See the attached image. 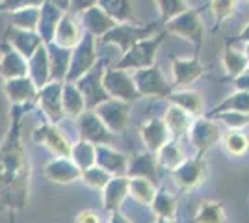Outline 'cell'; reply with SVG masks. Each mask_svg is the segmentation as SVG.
Masks as SVG:
<instances>
[{
    "label": "cell",
    "instance_id": "obj_25",
    "mask_svg": "<svg viewBox=\"0 0 249 223\" xmlns=\"http://www.w3.org/2000/svg\"><path fill=\"white\" fill-rule=\"evenodd\" d=\"M128 195V177H112L103 190V208L106 212L121 210Z\"/></svg>",
    "mask_w": 249,
    "mask_h": 223
},
{
    "label": "cell",
    "instance_id": "obj_30",
    "mask_svg": "<svg viewBox=\"0 0 249 223\" xmlns=\"http://www.w3.org/2000/svg\"><path fill=\"white\" fill-rule=\"evenodd\" d=\"M62 103H63V114H65V117L67 119H73V121L82 112L88 110L82 91L78 89V86L74 84V82H63Z\"/></svg>",
    "mask_w": 249,
    "mask_h": 223
},
{
    "label": "cell",
    "instance_id": "obj_19",
    "mask_svg": "<svg viewBox=\"0 0 249 223\" xmlns=\"http://www.w3.org/2000/svg\"><path fill=\"white\" fill-rule=\"evenodd\" d=\"M162 170L158 164V156L156 153L151 151H142V153H134L132 156H128V171L126 177H142V179H149L158 186L160 175L158 171Z\"/></svg>",
    "mask_w": 249,
    "mask_h": 223
},
{
    "label": "cell",
    "instance_id": "obj_47",
    "mask_svg": "<svg viewBox=\"0 0 249 223\" xmlns=\"http://www.w3.org/2000/svg\"><path fill=\"white\" fill-rule=\"evenodd\" d=\"M99 4V0H71V6H69V13L73 15H80L82 11L89 10Z\"/></svg>",
    "mask_w": 249,
    "mask_h": 223
},
{
    "label": "cell",
    "instance_id": "obj_46",
    "mask_svg": "<svg viewBox=\"0 0 249 223\" xmlns=\"http://www.w3.org/2000/svg\"><path fill=\"white\" fill-rule=\"evenodd\" d=\"M45 0H0V11H11L22 10V8H39L43 6Z\"/></svg>",
    "mask_w": 249,
    "mask_h": 223
},
{
    "label": "cell",
    "instance_id": "obj_24",
    "mask_svg": "<svg viewBox=\"0 0 249 223\" xmlns=\"http://www.w3.org/2000/svg\"><path fill=\"white\" fill-rule=\"evenodd\" d=\"M28 76L32 82L41 89L52 80L51 76V58H49V49L47 45H41L36 52L28 58Z\"/></svg>",
    "mask_w": 249,
    "mask_h": 223
},
{
    "label": "cell",
    "instance_id": "obj_27",
    "mask_svg": "<svg viewBox=\"0 0 249 223\" xmlns=\"http://www.w3.org/2000/svg\"><path fill=\"white\" fill-rule=\"evenodd\" d=\"M65 11L60 10L58 6H54L52 2L45 0L41 6V13H39V22H37V30L36 32L41 35V39L45 45L54 41V34L58 28V22L62 21Z\"/></svg>",
    "mask_w": 249,
    "mask_h": 223
},
{
    "label": "cell",
    "instance_id": "obj_57",
    "mask_svg": "<svg viewBox=\"0 0 249 223\" xmlns=\"http://www.w3.org/2000/svg\"><path fill=\"white\" fill-rule=\"evenodd\" d=\"M248 71H249V69H248Z\"/></svg>",
    "mask_w": 249,
    "mask_h": 223
},
{
    "label": "cell",
    "instance_id": "obj_54",
    "mask_svg": "<svg viewBox=\"0 0 249 223\" xmlns=\"http://www.w3.org/2000/svg\"><path fill=\"white\" fill-rule=\"evenodd\" d=\"M244 54L248 56V60H249V41H248V45H246V51H244Z\"/></svg>",
    "mask_w": 249,
    "mask_h": 223
},
{
    "label": "cell",
    "instance_id": "obj_44",
    "mask_svg": "<svg viewBox=\"0 0 249 223\" xmlns=\"http://www.w3.org/2000/svg\"><path fill=\"white\" fill-rule=\"evenodd\" d=\"M207 117H214L216 121L223 123L225 127L229 128H242L249 125V114H244V112H234V110H225V112H218V114H212V116Z\"/></svg>",
    "mask_w": 249,
    "mask_h": 223
},
{
    "label": "cell",
    "instance_id": "obj_55",
    "mask_svg": "<svg viewBox=\"0 0 249 223\" xmlns=\"http://www.w3.org/2000/svg\"><path fill=\"white\" fill-rule=\"evenodd\" d=\"M10 223H13V220H11V222H10Z\"/></svg>",
    "mask_w": 249,
    "mask_h": 223
},
{
    "label": "cell",
    "instance_id": "obj_34",
    "mask_svg": "<svg viewBox=\"0 0 249 223\" xmlns=\"http://www.w3.org/2000/svg\"><path fill=\"white\" fill-rule=\"evenodd\" d=\"M156 188L155 182L149 179H142V177H128V193L136 203L143 205V206H151V203L155 199Z\"/></svg>",
    "mask_w": 249,
    "mask_h": 223
},
{
    "label": "cell",
    "instance_id": "obj_38",
    "mask_svg": "<svg viewBox=\"0 0 249 223\" xmlns=\"http://www.w3.org/2000/svg\"><path fill=\"white\" fill-rule=\"evenodd\" d=\"M151 210L158 220H175L177 197L167 190H158L151 203Z\"/></svg>",
    "mask_w": 249,
    "mask_h": 223
},
{
    "label": "cell",
    "instance_id": "obj_29",
    "mask_svg": "<svg viewBox=\"0 0 249 223\" xmlns=\"http://www.w3.org/2000/svg\"><path fill=\"white\" fill-rule=\"evenodd\" d=\"M162 119L166 121L171 138L180 139L182 136H188L190 127H192V123H194L196 117H192L186 110H182L180 106H177V104H171V103H169V106H167L166 114H164Z\"/></svg>",
    "mask_w": 249,
    "mask_h": 223
},
{
    "label": "cell",
    "instance_id": "obj_28",
    "mask_svg": "<svg viewBox=\"0 0 249 223\" xmlns=\"http://www.w3.org/2000/svg\"><path fill=\"white\" fill-rule=\"evenodd\" d=\"M167 101L171 104H177L182 110H186L192 117H201L205 116V103H203V97L196 89H190V87H178L173 89L171 95L167 97Z\"/></svg>",
    "mask_w": 249,
    "mask_h": 223
},
{
    "label": "cell",
    "instance_id": "obj_33",
    "mask_svg": "<svg viewBox=\"0 0 249 223\" xmlns=\"http://www.w3.org/2000/svg\"><path fill=\"white\" fill-rule=\"evenodd\" d=\"M221 64H223L225 73H227L231 78H236V76L244 74L249 69L248 56H246L244 52H240V51H236V49H232L231 43H227L225 49H223Z\"/></svg>",
    "mask_w": 249,
    "mask_h": 223
},
{
    "label": "cell",
    "instance_id": "obj_17",
    "mask_svg": "<svg viewBox=\"0 0 249 223\" xmlns=\"http://www.w3.org/2000/svg\"><path fill=\"white\" fill-rule=\"evenodd\" d=\"M45 177L54 184L67 186V184L80 181L82 170L69 156H54L45 166Z\"/></svg>",
    "mask_w": 249,
    "mask_h": 223
},
{
    "label": "cell",
    "instance_id": "obj_1",
    "mask_svg": "<svg viewBox=\"0 0 249 223\" xmlns=\"http://www.w3.org/2000/svg\"><path fill=\"white\" fill-rule=\"evenodd\" d=\"M32 104L11 106L10 127L0 141V208L22 210L30 201L32 164L22 143V119Z\"/></svg>",
    "mask_w": 249,
    "mask_h": 223
},
{
    "label": "cell",
    "instance_id": "obj_53",
    "mask_svg": "<svg viewBox=\"0 0 249 223\" xmlns=\"http://www.w3.org/2000/svg\"><path fill=\"white\" fill-rule=\"evenodd\" d=\"M155 223H175V220H158V218H156Z\"/></svg>",
    "mask_w": 249,
    "mask_h": 223
},
{
    "label": "cell",
    "instance_id": "obj_12",
    "mask_svg": "<svg viewBox=\"0 0 249 223\" xmlns=\"http://www.w3.org/2000/svg\"><path fill=\"white\" fill-rule=\"evenodd\" d=\"M130 106L132 104H128L124 101L108 97L101 104H97L93 110L114 134H123L128 127V121H130Z\"/></svg>",
    "mask_w": 249,
    "mask_h": 223
},
{
    "label": "cell",
    "instance_id": "obj_2",
    "mask_svg": "<svg viewBox=\"0 0 249 223\" xmlns=\"http://www.w3.org/2000/svg\"><path fill=\"white\" fill-rule=\"evenodd\" d=\"M166 34L167 30H162V32H156L155 35L132 45L126 52L121 54V58L115 62L114 67L126 69V71H136V69H145V67L156 65L158 49L162 47V43L166 39Z\"/></svg>",
    "mask_w": 249,
    "mask_h": 223
},
{
    "label": "cell",
    "instance_id": "obj_3",
    "mask_svg": "<svg viewBox=\"0 0 249 223\" xmlns=\"http://www.w3.org/2000/svg\"><path fill=\"white\" fill-rule=\"evenodd\" d=\"M160 24H162V22H151V24H145V26H143V24H136L134 21L117 22L110 32H106L103 37L97 39V41L101 43V45H115V47H119V51L123 54L138 41L155 35V34L158 32V28H160Z\"/></svg>",
    "mask_w": 249,
    "mask_h": 223
},
{
    "label": "cell",
    "instance_id": "obj_21",
    "mask_svg": "<svg viewBox=\"0 0 249 223\" xmlns=\"http://www.w3.org/2000/svg\"><path fill=\"white\" fill-rule=\"evenodd\" d=\"M95 164L108 171L112 177H126L128 171V156L112 145H97Z\"/></svg>",
    "mask_w": 249,
    "mask_h": 223
},
{
    "label": "cell",
    "instance_id": "obj_9",
    "mask_svg": "<svg viewBox=\"0 0 249 223\" xmlns=\"http://www.w3.org/2000/svg\"><path fill=\"white\" fill-rule=\"evenodd\" d=\"M136 87L142 97H153V99H166L173 91V84H169L166 80L164 73L160 71V67L151 65L145 69H136L132 71Z\"/></svg>",
    "mask_w": 249,
    "mask_h": 223
},
{
    "label": "cell",
    "instance_id": "obj_39",
    "mask_svg": "<svg viewBox=\"0 0 249 223\" xmlns=\"http://www.w3.org/2000/svg\"><path fill=\"white\" fill-rule=\"evenodd\" d=\"M69 158L73 160L80 170L91 168V166H95V158H97V145L91 141H86V139H78L71 145Z\"/></svg>",
    "mask_w": 249,
    "mask_h": 223
},
{
    "label": "cell",
    "instance_id": "obj_41",
    "mask_svg": "<svg viewBox=\"0 0 249 223\" xmlns=\"http://www.w3.org/2000/svg\"><path fill=\"white\" fill-rule=\"evenodd\" d=\"M225 110H234V112H244L249 114V91H234L232 95H229L225 101H221L218 106H214L210 112H205V116H212L218 112H225Z\"/></svg>",
    "mask_w": 249,
    "mask_h": 223
},
{
    "label": "cell",
    "instance_id": "obj_45",
    "mask_svg": "<svg viewBox=\"0 0 249 223\" xmlns=\"http://www.w3.org/2000/svg\"><path fill=\"white\" fill-rule=\"evenodd\" d=\"M238 0H210V11L214 15V21L221 24L236 11Z\"/></svg>",
    "mask_w": 249,
    "mask_h": 223
},
{
    "label": "cell",
    "instance_id": "obj_43",
    "mask_svg": "<svg viewBox=\"0 0 249 223\" xmlns=\"http://www.w3.org/2000/svg\"><path fill=\"white\" fill-rule=\"evenodd\" d=\"M158 13H160V22L166 24L167 21H171L173 17L180 15L182 11H186L188 6L186 0H155Z\"/></svg>",
    "mask_w": 249,
    "mask_h": 223
},
{
    "label": "cell",
    "instance_id": "obj_56",
    "mask_svg": "<svg viewBox=\"0 0 249 223\" xmlns=\"http://www.w3.org/2000/svg\"><path fill=\"white\" fill-rule=\"evenodd\" d=\"M246 2H249V0H246Z\"/></svg>",
    "mask_w": 249,
    "mask_h": 223
},
{
    "label": "cell",
    "instance_id": "obj_26",
    "mask_svg": "<svg viewBox=\"0 0 249 223\" xmlns=\"http://www.w3.org/2000/svg\"><path fill=\"white\" fill-rule=\"evenodd\" d=\"M82 30H80V24L76 22L73 13L65 11L62 17V21L58 22V28L54 34V41L56 45H60L63 49H74L80 39H82Z\"/></svg>",
    "mask_w": 249,
    "mask_h": 223
},
{
    "label": "cell",
    "instance_id": "obj_14",
    "mask_svg": "<svg viewBox=\"0 0 249 223\" xmlns=\"http://www.w3.org/2000/svg\"><path fill=\"white\" fill-rule=\"evenodd\" d=\"M103 74H104V62H97L93 69H89L88 73L80 76L74 84L78 86V89L82 91L84 99H86V106L88 110H93L97 104H101L103 101L108 99V93L104 89L103 84Z\"/></svg>",
    "mask_w": 249,
    "mask_h": 223
},
{
    "label": "cell",
    "instance_id": "obj_6",
    "mask_svg": "<svg viewBox=\"0 0 249 223\" xmlns=\"http://www.w3.org/2000/svg\"><path fill=\"white\" fill-rule=\"evenodd\" d=\"M103 84L106 93L114 99L124 101L128 104H134L138 99H142L138 87H136L134 76L126 69H117V67H104Z\"/></svg>",
    "mask_w": 249,
    "mask_h": 223
},
{
    "label": "cell",
    "instance_id": "obj_7",
    "mask_svg": "<svg viewBox=\"0 0 249 223\" xmlns=\"http://www.w3.org/2000/svg\"><path fill=\"white\" fill-rule=\"evenodd\" d=\"M207 171H208V162L205 156H194V158H184L180 166H177L171 171V181L175 182V186L182 193H190L196 191L207 181Z\"/></svg>",
    "mask_w": 249,
    "mask_h": 223
},
{
    "label": "cell",
    "instance_id": "obj_32",
    "mask_svg": "<svg viewBox=\"0 0 249 223\" xmlns=\"http://www.w3.org/2000/svg\"><path fill=\"white\" fill-rule=\"evenodd\" d=\"M192 223H229L227 212H225V203L212 201V199L201 201Z\"/></svg>",
    "mask_w": 249,
    "mask_h": 223
},
{
    "label": "cell",
    "instance_id": "obj_23",
    "mask_svg": "<svg viewBox=\"0 0 249 223\" xmlns=\"http://www.w3.org/2000/svg\"><path fill=\"white\" fill-rule=\"evenodd\" d=\"M78 17H80V26H82L88 34L95 35L97 39H101L104 34L110 32L115 24H117V22H115L103 8H99V6H93V8H89V10L82 11Z\"/></svg>",
    "mask_w": 249,
    "mask_h": 223
},
{
    "label": "cell",
    "instance_id": "obj_52",
    "mask_svg": "<svg viewBox=\"0 0 249 223\" xmlns=\"http://www.w3.org/2000/svg\"><path fill=\"white\" fill-rule=\"evenodd\" d=\"M238 41H246V43L249 41V22H248V24H246V26H244V30L240 32Z\"/></svg>",
    "mask_w": 249,
    "mask_h": 223
},
{
    "label": "cell",
    "instance_id": "obj_22",
    "mask_svg": "<svg viewBox=\"0 0 249 223\" xmlns=\"http://www.w3.org/2000/svg\"><path fill=\"white\" fill-rule=\"evenodd\" d=\"M4 37H6V41L10 43L13 49H17L26 60H28L41 45H45L41 39V35L36 32V30H22V28H15V26H11V24L8 26Z\"/></svg>",
    "mask_w": 249,
    "mask_h": 223
},
{
    "label": "cell",
    "instance_id": "obj_31",
    "mask_svg": "<svg viewBox=\"0 0 249 223\" xmlns=\"http://www.w3.org/2000/svg\"><path fill=\"white\" fill-rule=\"evenodd\" d=\"M49 58H51V76L52 80L65 82V76L69 71V62H71V51L73 49H63L56 43H49Z\"/></svg>",
    "mask_w": 249,
    "mask_h": 223
},
{
    "label": "cell",
    "instance_id": "obj_37",
    "mask_svg": "<svg viewBox=\"0 0 249 223\" xmlns=\"http://www.w3.org/2000/svg\"><path fill=\"white\" fill-rule=\"evenodd\" d=\"M156 156H158L160 168L167 171H173L177 166H180V164L184 162V158H186L184 153H182L180 143H178V139H173V138L169 139L166 145L156 153Z\"/></svg>",
    "mask_w": 249,
    "mask_h": 223
},
{
    "label": "cell",
    "instance_id": "obj_36",
    "mask_svg": "<svg viewBox=\"0 0 249 223\" xmlns=\"http://www.w3.org/2000/svg\"><path fill=\"white\" fill-rule=\"evenodd\" d=\"M221 145L231 156L240 158L249 151V138L248 134L240 128H229L227 132H223V136H221Z\"/></svg>",
    "mask_w": 249,
    "mask_h": 223
},
{
    "label": "cell",
    "instance_id": "obj_50",
    "mask_svg": "<svg viewBox=\"0 0 249 223\" xmlns=\"http://www.w3.org/2000/svg\"><path fill=\"white\" fill-rule=\"evenodd\" d=\"M108 223H132V222H130V220H128L121 210H114V212H110Z\"/></svg>",
    "mask_w": 249,
    "mask_h": 223
},
{
    "label": "cell",
    "instance_id": "obj_13",
    "mask_svg": "<svg viewBox=\"0 0 249 223\" xmlns=\"http://www.w3.org/2000/svg\"><path fill=\"white\" fill-rule=\"evenodd\" d=\"M62 89H63V82L51 80L49 84L43 86L41 89H39L37 99H36V104L43 112L45 119L51 121V123H56V125L62 119H65L63 103H62Z\"/></svg>",
    "mask_w": 249,
    "mask_h": 223
},
{
    "label": "cell",
    "instance_id": "obj_49",
    "mask_svg": "<svg viewBox=\"0 0 249 223\" xmlns=\"http://www.w3.org/2000/svg\"><path fill=\"white\" fill-rule=\"evenodd\" d=\"M234 87L238 91H249V71H246L244 74L234 78Z\"/></svg>",
    "mask_w": 249,
    "mask_h": 223
},
{
    "label": "cell",
    "instance_id": "obj_4",
    "mask_svg": "<svg viewBox=\"0 0 249 223\" xmlns=\"http://www.w3.org/2000/svg\"><path fill=\"white\" fill-rule=\"evenodd\" d=\"M164 26H166V30L169 34L192 43L196 47V51H197L196 54H199V49L203 45V37H205V26H203V21H201V10L188 8L180 15H177L171 21H167Z\"/></svg>",
    "mask_w": 249,
    "mask_h": 223
},
{
    "label": "cell",
    "instance_id": "obj_35",
    "mask_svg": "<svg viewBox=\"0 0 249 223\" xmlns=\"http://www.w3.org/2000/svg\"><path fill=\"white\" fill-rule=\"evenodd\" d=\"M97 6L103 8L115 22L134 21V0H99Z\"/></svg>",
    "mask_w": 249,
    "mask_h": 223
},
{
    "label": "cell",
    "instance_id": "obj_40",
    "mask_svg": "<svg viewBox=\"0 0 249 223\" xmlns=\"http://www.w3.org/2000/svg\"><path fill=\"white\" fill-rule=\"evenodd\" d=\"M39 13H41V6L39 8H22V10L11 11L10 24L15 26V28H22V30H37Z\"/></svg>",
    "mask_w": 249,
    "mask_h": 223
},
{
    "label": "cell",
    "instance_id": "obj_15",
    "mask_svg": "<svg viewBox=\"0 0 249 223\" xmlns=\"http://www.w3.org/2000/svg\"><path fill=\"white\" fill-rule=\"evenodd\" d=\"M169 60H171V69H173V82H171L173 89L192 86L205 73V67L199 62V54H196L194 58L171 56Z\"/></svg>",
    "mask_w": 249,
    "mask_h": 223
},
{
    "label": "cell",
    "instance_id": "obj_16",
    "mask_svg": "<svg viewBox=\"0 0 249 223\" xmlns=\"http://www.w3.org/2000/svg\"><path fill=\"white\" fill-rule=\"evenodd\" d=\"M2 91L8 97L11 106H15V104H34L39 93V87L32 82L30 76H19L4 80Z\"/></svg>",
    "mask_w": 249,
    "mask_h": 223
},
{
    "label": "cell",
    "instance_id": "obj_51",
    "mask_svg": "<svg viewBox=\"0 0 249 223\" xmlns=\"http://www.w3.org/2000/svg\"><path fill=\"white\" fill-rule=\"evenodd\" d=\"M49 2H52L54 6H58L63 11H69V6H71V0H49Z\"/></svg>",
    "mask_w": 249,
    "mask_h": 223
},
{
    "label": "cell",
    "instance_id": "obj_10",
    "mask_svg": "<svg viewBox=\"0 0 249 223\" xmlns=\"http://www.w3.org/2000/svg\"><path fill=\"white\" fill-rule=\"evenodd\" d=\"M76 130H78V139L91 141L95 145H112L115 141V136L110 128L104 125V121L97 116L95 110H86L74 119Z\"/></svg>",
    "mask_w": 249,
    "mask_h": 223
},
{
    "label": "cell",
    "instance_id": "obj_48",
    "mask_svg": "<svg viewBox=\"0 0 249 223\" xmlns=\"http://www.w3.org/2000/svg\"><path fill=\"white\" fill-rule=\"evenodd\" d=\"M74 223H103V220H101L99 212H95V210H82V212H78Z\"/></svg>",
    "mask_w": 249,
    "mask_h": 223
},
{
    "label": "cell",
    "instance_id": "obj_42",
    "mask_svg": "<svg viewBox=\"0 0 249 223\" xmlns=\"http://www.w3.org/2000/svg\"><path fill=\"white\" fill-rule=\"evenodd\" d=\"M110 179H112V175L108 171H104L103 168H99L97 164L91 166V168L82 170V177H80V181L86 186H89L91 190H99V191L104 190V186L110 182Z\"/></svg>",
    "mask_w": 249,
    "mask_h": 223
},
{
    "label": "cell",
    "instance_id": "obj_8",
    "mask_svg": "<svg viewBox=\"0 0 249 223\" xmlns=\"http://www.w3.org/2000/svg\"><path fill=\"white\" fill-rule=\"evenodd\" d=\"M221 136H223V132L219 128L218 121L214 117L207 116L196 117L190 127V132H188V138L196 149L197 156H205L210 149L216 147L221 141Z\"/></svg>",
    "mask_w": 249,
    "mask_h": 223
},
{
    "label": "cell",
    "instance_id": "obj_11",
    "mask_svg": "<svg viewBox=\"0 0 249 223\" xmlns=\"http://www.w3.org/2000/svg\"><path fill=\"white\" fill-rule=\"evenodd\" d=\"M32 139L51 151L54 156H71V141L67 136L58 128L56 123L51 121H43L32 132Z\"/></svg>",
    "mask_w": 249,
    "mask_h": 223
},
{
    "label": "cell",
    "instance_id": "obj_18",
    "mask_svg": "<svg viewBox=\"0 0 249 223\" xmlns=\"http://www.w3.org/2000/svg\"><path fill=\"white\" fill-rule=\"evenodd\" d=\"M0 76L4 80L28 76V60L6 39L0 43Z\"/></svg>",
    "mask_w": 249,
    "mask_h": 223
},
{
    "label": "cell",
    "instance_id": "obj_5",
    "mask_svg": "<svg viewBox=\"0 0 249 223\" xmlns=\"http://www.w3.org/2000/svg\"><path fill=\"white\" fill-rule=\"evenodd\" d=\"M99 62L97 54V37L91 34H84L80 43L71 51V62H69V71L65 76V82H76L80 76L93 69Z\"/></svg>",
    "mask_w": 249,
    "mask_h": 223
},
{
    "label": "cell",
    "instance_id": "obj_20",
    "mask_svg": "<svg viewBox=\"0 0 249 223\" xmlns=\"http://www.w3.org/2000/svg\"><path fill=\"white\" fill-rule=\"evenodd\" d=\"M140 138L143 141V147L151 153H158L160 149L171 139L169 128L162 117H151L140 127Z\"/></svg>",
    "mask_w": 249,
    "mask_h": 223
}]
</instances>
